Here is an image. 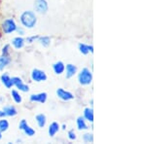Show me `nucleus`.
Instances as JSON below:
<instances>
[{"mask_svg": "<svg viewBox=\"0 0 146 144\" xmlns=\"http://www.w3.org/2000/svg\"><path fill=\"white\" fill-rule=\"evenodd\" d=\"M21 22H22V23L25 27L32 28L36 25V17H35V14L30 11H25V13H23V15L21 16Z\"/></svg>", "mask_w": 146, "mask_h": 144, "instance_id": "1", "label": "nucleus"}, {"mask_svg": "<svg viewBox=\"0 0 146 144\" xmlns=\"http://www.w3.org/2000/svg\"><path fill=\"white\" fill-rule=\"evenodd\" d=\"M79 83L81 85H89L93 80V74L88 68H84L78 75Z\"/></svg>", "mask_w": 146, "mask_h": 144, "instance_id": "2", "label": "nucleus"}, {"mask_svg": "<svg viewBox=\"0 0 146 144\" xmlns=\"http://www.w3.org/2000/svg\"><path fill=\"white\" fill-rule=\"evenodd\" d=\"M34 9L40 14H45L48 11V4L46 0H36L34 2Z\"/></svg>", "mask_w": 146, "mask_h": 144, "instance_id": "3", "label": "nucleus"}, {"mask_svg": "<svg viewBox=\"0 0 146 144\" xmlns=\"http://www.w3.org/2000/svg\"><path fill=\"white\" fill-rule=\"evenodd\" d=\"M3 30H4V32L7 34H9V33H11V32L15 31V30H17V25H16L14 20H12V19L6 20L5 22L3 23Z\"/></svg>", "mask_w": 146, "mask_h": 144, "instance_id": "4", "label": "nucleus"}, {"mask_svg": "<svg viewBox=\"0 0 146 144\" xmlns=\"http://www.w3.org/2000/svg\"><path fill=\"white\" fill-rule=\"evenodd\" d=\"M31 78L35 82H43L47 79L45 72L39 69H33L31 72Z\"/></svg>", "mask_w": 146, "mask_h": 144, "instance_id": "5", "label": "nucleus"}, {"mask_svg": "<svg viewBox=\"0 0 146 144\" xmlns=\"http://www.w3.org/2000/svg\"><path fill=\"white\" fill-rule=\"evenodd\" d=\"M19 129H22V131H23L27 135H29V136H32L35 133L34 129H32V127H30L29 126H28L25 120H22V122H21L20 125H19Z\"/></svg>", "mask_w": 146, "mask_h": 144, "instance_id": "6", "label": "nucleus"}, {"mask_svg": "<svg viewBox=\"0 0 146 144\" xmlns=\"http://www.w3.org/2000/svg\"><path fill=\"white\" fill-rule=\"evenodd\" d=\"M12 81H13V85H15L17 88L20 90V91L22 92H28V90H29V88H28L27 85L23 84L22 79L19 77H14L13 79H12Z\"/></svg>", "mask_w": 146, "mask_h": 144, "instance_id": "7", "label": "nucleus"}, {"mask_svg": "<svg viewBox=\"0 0 146 144\" xmlns=\"http://www.w3.org/2000/svg\"><path fill=\"white\" fill-rule=\"evenodd\" d=\"M56 94H58V98H62L63 100H73V98H74V96H73V94L71 93L64 91V90L62 88L56 90Z\"/></svg>", "mask_w": 146, "mask_h": 144, "instance_id": "8", "label": "nucleus"}, {"mask_svg": "<svg viewBox=\"0 0 146 144\" xmlns=\"http://www.w3.org/2000/svg\"><path fill=\"white\" fill-rule=\"evenodd\" d=\"M30 100L37 101V102H40V103H44L47 100V94L41 93V94H32V96H30Z\"/></svg>", "mask_w": 146, "mask_h": 144, "instance_id": "9", "label": "nucleus"}, {"mask_svg": "<svg viewBox=\"0 0 146 144\" xmlns=\"http://www.w3.org/2000/svg\"><path fill=\"white\" fill-rule=\"evenodd\" d=\"M1 81L2 83L4 84V86L6 87V88L10 89L12 86H13V81H12V79L10 78L8 74H3L1 76Z\"/></svg>", "mask_w": 146, "mask_h": 144, "instance_id": "10", "label": "nucleus"}, {"mask_svg": "<svg viewBox=\"0 0 146 144\" xmlns=\"http://www.w3.org/2000/svg\"><path fill=\"white\" fill-rule=\"evenodd\" d=\"M53 68H54V71H55L56 74H62L65 69L64 64H63L62 61H58V62H56L55 64L53 65Z\"/></svg>", "mask_w": 146, "mask_h": 144, "instance_id": "11", "label": "nucleus"}, {"mask_svg": "<svg viewBox=\"0 0 146 144\" xmlns=\"http://www.w3.org/2000/svg\"><path fill=\"white\" fill-rule=\"evenodd\" d=\"M12 44L14 45V47H15L16 49H21V48H23V45H25V40H23L22 37H16V38L13 39Z\"/></svg>", "mask_w": 146, "mask_h": 144, "instance_id": "12", "label": "nucleus"}, {"mask_svg": "<svg viewBox=\"0 0 146 144\" xmlns=\"http://www.w3.org/2000/svg\"><path fill=\"white\" fill-rule=\"evenodd\" d=\"M3 112L7 116H15L17 115V110L14 106H6L3 108Z\"/></svg>", "mask_w": 146, "mask_h": 144, "instance_id": "13", "label": "nucleus"}, {"mask_svg": "<svg viewBox=\"0 0 146 144\" xmlns=\"http://www.w3.org/2000/svg\"><path fill=\"white\" fill-rule=\"evenodd\" d=\"M77 68L75 65L73 64H67L66 65V78H70L72 77L73 75L76 73Z\"/></svg>", "mask_w": 146, "mask_h": 144, "instance_id": "14", "label": "nucleus"}, {"mask_svg": "<svg viewBox=\"0 0 146 144\" xmlns=\"http://www.w3.org/2000/svg\"><path fill=\"white\" fill-rule=\"evenodd\" d=\"M58 129H60V127H58V123H53V124H51L50 127H49V134H50L51 136H54L58 131Z\"/></svg>", "mask_w": 146, "mask_h": 144, "instance_id": "15", "label": "nucleus"}, {"mask_svg": "<svg viewBox=\"0 0 146 144\" xmlns=\"http://www.w3.org/2000/svg\"><path fill=\"white\" fill-rule=\"evenodd\" d=\"M84 117L86 118L89 122H93L94 121L93 109H91V108H86V109L84 110Z\"/></svg>", "mask_w": 146, "mask_h": 144, "instance_id": "16", "label": "nucleus"}, {"mask_svg": "<svg viewBox=\"0 0 146 144\" xmlns=\"http://www.w3.org/2000/svg\"><path fill=\"white\" fill-rule=\"evenodd\" d=\"M10 58L8 56H0V70H2L6 65H8L10 63Z\"/></svg>", "mask_w": 146, "mask_h": 144, "instance_id": "17", "label": "nucleus"}, {"mask_svg": "<svg viewBox=\"0 0 146 144\" xmlns=\"http://www.w3.org/2000/svg\"><path fill=\"white\" fill-rule=\"evenodd\" d=\"M79 50L82 54L87 55L90 51L93 53V46H88V45H85V44H80L79 45Z\"/></svg>", "mask_w": 146, "mask_h": 144, "instance_id": "18", "label": "nucleus"}, {"mask_svg": "<svg viewBox=\"0 0 146 144\" xmlns=\"http://www.w3.org/2000/svg\"><path fill=\"white\" fill-rule=\"evenodd\" d=\"M36 122L40 127H44L46 125V116L43 114H39L36 116Z\"/></svg>", "mask_w": 146, "mask_h": 144, "instance_id": "19", "label": "nucleus"}, {"mask_svg": "<svg viewBox=\"0 0 146 144\" xmlns=\"http://www.w3.org/2000/svg\"><path fill=\"white\" fill-rule=\"evenodd\" d=\"M77 127H78L79 129H88V127H87L86 123H85V120L82 117H79L77 119Z\"/></svg>", "mask_w": 146, "mask_h": 144, "instance_id": "20", "label": "nucleus"}, {"mask_svg": "<svg viewBox=\"0 0 146 144\" xmlns=\"http://www.w3.org/2000/svg\"><path fill=\"white\" fill-rule=\"evenodd\" d=\"M9 127V123L6 120H0V131H5Z\"/></svg>", "mask_w": 146, "mask_h": 144, "instance_id": "21", "label": "nucleus"}, {"mask_svg": "<svg viewBox=\"0 0 146 144\" xmlns=\"http://www.w3.org/2000/svg\"><path fill=\"white\" fill-rule=\"evenodd\" d=\"M40 43H41L42 45H43L44 47H47V46H49L51 43V40L49 37H47V36H44V37H40Z\"/></svg>", "mask_w": 146, "mask_h": 144, "instance_id": "22", "label": "nucleus"}, {"mask_svg": "<svg viewBox=\"0 0 146 144\" xmlns=\"http://www.w3.org/2000/svg\"><path fill=\"white\" fill-rule=\"evenodd\" d=\"M12 96H13L14 100H15L17 103L22 102V98H21L20 94H19L18 92H16V91H12Z\"/></svg>", "mask_w": 146, "mask_h": 144, "instance_id": "23", "label": "nucleus"}, {"mask_svg": "<svg viewBox=\"0 0 146 144\" xmlns=\"http://www.w3.org/2000/svg\"><path fill=\"white\" fill-rule=\"evenodd\" d=\"M83 140L85 141V142H87V143H89V142H93V141H94L93 134H92V133H86V134H84V136H83Z\"/></svg>", "mask_w": 146, "mask_h": 144, "instance_id": "24", "label": "nucleus"}, {"mask_svg": "<svg viewBox=\"0 0 146 144\" xmlns=\"http://www.w3.org/2000/svg\"><path fill=\"white\" fill-rule=\"evenodd\" d=\"M68 137H69L71 140H74V139H76V135H75V133L73 131H70L69 133H68Z\"/></svg>", "mask_w": 146, "mask_h": 144, "instance_id": "25", "label": "nucleus"}, {"mask_svg": "<svg viewBox=\"0 0 146 144\" xmlns=\"http://www.w3.org/2000/svg\"><path fill=\"white\" fill-rule=\"evenodd\" d=\"M8 49H9V45H6V46L3 48V50H2V54H3V56H8V53H9Z\"/></svg>", "mask_w": 146, "mask_h": 144, "instance_id": "26", "label": "nucleus"}, {"mask_svg": "<svg viewBox=\"0 0 146 144\" xmlns=\"http://www.w3.org/2000/svg\"><path fill=\"white\" fill-rule=\"evenodd\" d=\"M39 38L38 36H32V37H29V38H27V42H29V43H32V42L34 41L35 39Z\"/></svg>", "mask_w": 146, "mask_h": 144, "instance_id": "27", "label": "nucleus"}, {"mask_svg": "<svg viewBox=\"0 0 146 144\" xmlns=\"http://www.w3.org/2000/svg\"><path fill=\"white\" fill-rule=\"evenodd\" d=\"M4 116H6L5 113H4L3 111H0V118H2V117H4Z\"/></svg>", "mask_w": 146, "mask_h": 144, "instance_id": "28", "label": "nucleus"}, {"mask_svg": "<svg viewBox=\"0 0 146 144\" xmlns=\"http://www.w3.org/2000/svg\"><path fill=\"white\" fill-rule=\"evenodd\" d=\"M0 139H1V133H0Z\"/></svg>", "mask_w": 146, "mask_h": 144, "instance_id": "29", "label": "nucleus"}]
</instances>
